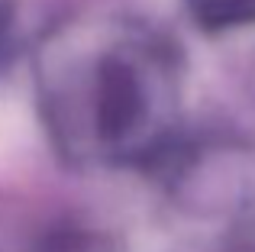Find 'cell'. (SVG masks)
<instances>
[{
  "label": "cell",
  "mask_w": 255,
  "mask_h": 252,
  "mask_svg": "<svg viewBox=\"0 0 255 252\" xmlns=\"http://www.w3.org/2000/svg\"><path fill=\"white\" fill-rule=\"evenodd\" d=\"M42 84L45 117L58 142L100 158L149 155L165 132L171 58L155 39L123 32L97 49H62Z\"/></svg>",
  "instance_id": "6da1fadb"
}]
</instances>
